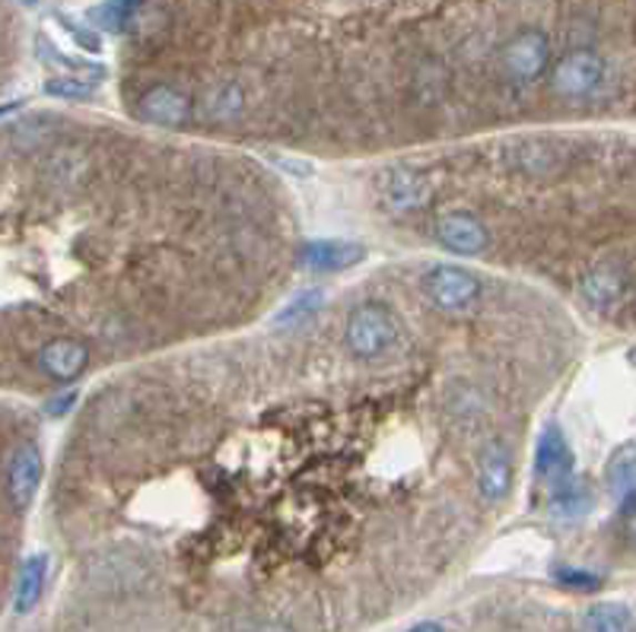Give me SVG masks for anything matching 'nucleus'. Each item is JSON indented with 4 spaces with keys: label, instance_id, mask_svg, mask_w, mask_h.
<instances>
[{
    "label": "nucleus",
    "instance_id": "obj_1",
    "mask_svg": "<svg viewBox=\"0 0 636 632\" xmlns=\"http://www.w3.org/2000/svg\"><path fill=\"white\" fill-rule=\"evenodd\" d=\"M344 340L354 356L360 359H378L395 347L398 340V322L395 315L382 303H363L356 305L347 315V328H344Z\"/></svg>",
    "mask_w": 636,
    "mask_h": 632
},
{
    "label": "nucleus",
    "instance_id": "obj_2",
    "mask_svg": "<svg viewBox=\"0 0 636 632\" xmlns=\"http://www.w3.org/2000/svg\"><path fill=\"white\" fill-rule=\"evenodd\" d=\"M605 61L598 51L592 48H573L569 54H564L554 71H551V86L554 93L564 99H589L602 83H605Z\"/></svg>",
    "mask_w": 636,
    "mask_h": 632
},
{
    "label": "nucleus",
    "instance_id": "obj_3",
    "mask_svg": "<svg viewBox=\"0 0 636 632\" xmlns=\"http://www.w3.org/2000/svg\"><path fill=\"white\" fill-rule=\"evenodd\" d=\"M421 289L436 308L458 312V308L472 305L481 296V281L474 277L472 271H462V267H452V264H436L424 274Z\"/></svg>",
    "mask_w": 636,
    "mask_h": 632
},
{
    "label": "nucleus",
    "instance_id": "obj_4",
    "mask_svg": "<svg viewBox=\"0 0 636 632\" xmlns=\"http://www.w3.org/2000/svg\"><path fill=\"white\" fill-rule=\"evenodd\" d=\"M551 64V42L538 29H522L503 48V68L522 83L538 80Z\"/></svg>",
    "mask_w": 636,
    "mask_h": 632
},
{
    "label": "nucleus",
    "instance_id": "obj_5",
    "mask_svg": "<svg viewBox=\"0 0 636 632\" xmlns=\"http://www.w3.org/2000/svg\"><path fill=\"white\" fill-rule=\"evenodd\" d=\"M42 451L36 446H20L10 458V468H7V490L17 509H26L32 502V496L42 483Z\"/></svg>",
    "mask_w": 636,
    "mask_h": 632
},
{
    "label": "nucleus",
    "instance_id": "obj_6",
    "mask_svg": "<svg viewBox=\"0 0 636 632\" xmlns=\"http://www.w3.org/2000/svg\"><path fill=\"white\" fill-rule=\"evenodd\" d=\"M436 235L448 252L465 255V258L481 255L487 248V230L474 220L472 213H446L436 223Z\"/></svg>",
    "mask_w": 636,
    "mask_h": 632
},
{
    "label": "nucleus",
    "instance_id": "obj_7",
    "mask_svg": "<svg viewBox=\"0 0 636 632\" xmlns=\"http://www.w3.org/2000/svg\"><path fill=\"white\" fill-rule=\"evenodd\" d=\"M366 258V248L356 242H306L300 252V264L315 274H329V271H347Z\"/></svg>",
    "mask_w": 636,
    "mask_h": 632
},
{
    "label": "nucleus",
    "instance_id": "obj_8",
    "mask_svg": "<svg viewBox=\"0 0 636 632\" xmlns=\"http://www.w3.org/2000/svg\"><path fill=\"white\" fill-rule=\"evenodd\" d=\"M87 359H90V350L80 344V340H71V337H61V340H51L39 353V366L42 373H48L58 381H71L77 375L87 369Z\"/></svg>",
    "mask_w": 636,
    "mask_h": 632
},
{
    "label": "nucleus",
    "instance_id": "obj_9",
    "mask_svg": "<svg viewBox=\"0 0 636 632\" xmlns=\"http://www.w3.org/2000/svg\"><path fill=\"white\" fill-rule=\"evenodd\" d=\"M433 182L417 169H395L385 182V204L392 211H417L430 201Z\"/></svg>",
    "mask_w": 636,
    "mask_h": 632
},
{
    "label": "nucleus",
    "instance_id": "obj_10",
    "mask_svg": "<svg viewBox=\"0 0 636 632\" xmlns=\"http://www.w3.org/2000/svg\"><path fill=\"white\" fill-rule=\"evenodd\" d=\"M90 153L83 146H61L48 156L46 163V179L61 191H77L90 179Z\"/></svg>",
    "mask_w": 636,
    "mask_h": 632
},
{
    "label": "nucleus",
    "instance_id": "obj_11",
    "mask_svg": "<svg viewBox=\"0 0 636 632\" xmlns=\"http://www.w3.org/2000/svg\"><path fill=\"white\" fill-rule=\"evenodd\" d=\"M573 468V455L566 446L564 432L551 422L538 436V448H535V473L542 480H566V473Z\"/></svg>",
    "mask_w": 636,
    "mask_h": 632
},
{
    "label": "nucleus",
    "instance_id": "obj_12",
    "mask_svg": "<svg viewBox=\"0 0 636 632\" xmlns=\"http://www.w3.org/2000/svg\"><path fill=\"white\" fill-rule=\"evenodd\" d=\"M189 99L179 93V90H172V86H153V90H147L141 95V102H138V112L147 121H157V124H182L185 118H189Z\"/></svg>",
    "mask_w": 636,
    "mask_h": 632
},
{
    "label": "nucleus",
    "instance_id": "obj_13",
    "mask_svg": "<svg viewBox=\"0 0 636 632\" xmlns=\"http://www.w3.org/2000/svg\"><path fill=\"white\" fill-rule=\"evenodd\" d=\"M477 487L487 502L506 499V492L513 487V465L503 446H491L481 458V473H477Z\"/></svg>",
    "mask_w": 636,
    "mask_h": 632
},
{
    "label": "nucleus",
    "instance_id": "obj_14",
    "mask_svg": "<svg viewBox=\"0 0 636 632\" xmlns=\"http://www.w3.org/2000/svg\"><path fill=\"white\" fill-rule=\"evenodd\" d=\"M46 575H48V557L36 553L23 562L20 569V582H17V613H29V610L39 604L42 598V588H46Z\"/></svg>",
    "mask_w": 636,
    "mask_h": 632
},
{
    "label": "nucleus",
    "instance_id": "obj_15",
    "mask_svg": "<svg viewBox=\"0 0 636 632\" xmlns=\"http://www.w3.org/2000/svg\"><path fill=\"white\" fill-rule=\"evenodd\" d=\"M579 632H634V616L624 604H592L579 616Z\"/></svg>",
    "mask_w": 636,
    "mask_h": 632
},
{
    "label": "nucleus",
    "instance_id": "obj_16",
    "mask_svg": "<svg viewBox=\"0 0 636 632\" xmlns=\"http://www.w3.org/2000/svg\"><path fill=\"white\" fill-rule=\"evenodd\" d=\"M620 289H624V277H620L617 267H595L589 277L583 281V296L595 308H608V305L617 303Z\"/></svg>",
    "mask_w": 636,
    "mask_h": 632
},
{
    "label": "nucleus",
    "instance_id": "obj_17",
    "mask_svg": "<svg viewBox=\"0 0 636 632\" xmlns=\"http://www.w3.org/2000/svg\"><path fill=\"white\" fill-rule=\"evenodd\" d=\"M513 165L528 175H547L561 165V156L547 143H518L513 150Z\"/></svg>",
    "mask_w": 636,
    "mask_h": 632
},
{
    "label": "nucleus",
    "instance_id": "obj_18",
    "mask_svg": "<svg viewBox=\"0 0 636 632\" xmlns=\"http://www.w3.org/2000/svg\"><path fill=\"white\" fill-rule=\"evenodd\" d=\"M141 3L143 0H105V3H99V7L90 10V20L99 29H105V32H121L124 26L134 20Z\"/></svg>",
    "mask_w": 636,
    "mask_h": 632
},
{
    "label": "nucleus",
    "instance_id": "obj_19",
    "mask_svg": "<svg viewBox=\"0 0 636 632\" xmlns=\"http://www.w3.org/2000/svg\"><path fill=\"white\" fill-rule=\"evenodd\" d=\"M592 509V496L589 490L576 487V483H561V490L554 492L551 499V516L554 518H579L586 516Z\"/></svg>",
    "mask_w": 636,
    "mask_h": 632
},
{
    "label": "nucleus",
    "instance_id": "obj_20",
    "mask_svg": "<svg viewBox=\"0 0 636 632\" xmlns=\"http://www.w3.org/2000/svg\"><path fill=\"white\" fill-rule=\"evenodd\" d=\"M325 303V293L322 289H309V293H300L293 303L283 308L281 315H277V322H281L283 328H290V325H300V322H306L312 318L319 308Z\"/></svg>",
    "mask_w": 636,
    "mask_h": 632
},
{
    "label": "nucleus",
    "instance_id": "obj_21",
    "mask_svg": "<svg viewBox=\"0 0 636 632\" xmlns=\"http://www.w3.org/2000/svg\"><path fill=\"white\" fill-rule=\"evenodd\" d=\"M242 109V90L239 86H223L211 93V105H208V115L211 118H233Z\"/></svg>",
    "mask_w": 636,
    "mask_h": 632
},
{
    "label": "nucleus",
    "instance_id": "obj_22",
    "mask_svg": "<svg viewBox=\"0 0 636 632\" xmlns=\"http://www.w3.org/2000/svg\"><path fill=\"white\" fill-rule=\"evenodd\" d=\"M554 579L564 588H573V591H595L602 588V579L595 572H586V569H573V565H561L554 569Z\"/></svg>",
    "mask_w": 636,
    "mask_h": 632
},
{
    "label": "nucleus",
    "instance_id": "obj_23",
    "mask_svg": "<svg viewBox=\"0 0 636 632\" xmlns=\"http://www.w3.org/2000/svg\"><path fill=\"white\" fill-rule=\"evenodd\" d=\"M93 83H80L77 77H54L46 83V93L64 95V99H80V95H90Z\"/></svg>",
    "mask_w": 636,
    "mask_h": 632
},
{
    "label": "nucleus",
    "instance_id": "obj_24",
    "mask_svg": "<svg viewBox=\"0 0 636 632\" xmlns=\"http://www.w3.org/2000/svg\"><path fill=\"white\" fill-rule=\"evenodd\" d=\"M73 400H77V391H64V395H58V400H51V404H48V414H51V417H64V414L73 407Z\"/></svg>",
    "mask_w": 636,
    "mask_h": 632
},
{
    "label": "nucleus",
    "instance_id": "obj_25",
    "mask_svg": "<svg viewBox=\"0 0 636 632\" xmlns=\"http://www.w3.org/2000/svg\"><path fill=\"white\" fill-rule=\"evenodd\" d=\"M407 632H446L440 623H417V626H411Z\"/></svg>",
    "mask_w": 636,
    "mask_h": 632
},
{
    "label": "nucleus",
    "instance_id": "obj_26",
    "mask_svg": "<svg viewBox=\"0 0 636 632\" xmlns=\"http://www.w3.org/2000/svg\"><path fill=\"white\" fill-rule=\"evenodd\" d=\"M13 109H17V105H3V109H0V115H7V112H13Z\"/></svg>",
    "mask_w": 636,
    "mask_h": 632
},
{
    "label": "nucleus",
    "instance_id": "obj_27",
    "mask_svg": "<svg viewBox=\"0 0 636 632\" xmlns=\"http://www.w3.org/2000/svg\"><path fill=\"white\" fill-rule=\"evenodd\" d=\"M23 3H29V7H36V3H39V0H23Z\"/></svg>",
    "mask_w": 636,
    "mask_h": 632
}]
</instances>
